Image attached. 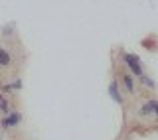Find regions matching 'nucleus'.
Masks as SVG:
<instances>
[{"mask_svg":"<svg viewBox=\"0 0 158 140\" xmlns=\"http://www.w3.org/2000/svg\"><path fill=\"white\" fill-rule=\"evenodd\" d=\"M22 89V79H14V81H10V83H4L2 85V93L4 95H8V93H16Z\"/></svg>","mask_w":158,"mask_h":140,"instance_id":"obj_7","label":"nucleus"},{"mask_svg":"<svg viewBox=\"0 0 158 140\" xmlns=\"http://www.w3.org/2000/svg\"><path fill=\"white\" fill-rule=\"evenodd\" d=\"M121 59H123V63L127 65L128 73H131L132 77H138V79H140L142 75H144V67H142V61H140V57H138L136 53L123 51V53H121Z\"/></svg>","mask_w":158,"mask_h":140,"instance_id":"obj_1","label":"nucleus"},{"mask_svg":"<svg viewBox=\"0 0 158 140\" xmlns=\"http://www.w3.org/2000/svg\"><path fill=\"white\" fill-rule=\"evenodd\" d=\"M140 83L142 85H144V87H148V89H156V83L154 81H152V79L150 77H148V75L144 73V75H142V77H140Z\"/></svg>","mask_w":158,"mask_h":140,"instance_id":"obj_9","label":"nucleus"},{"mask_svg":"<svg viewBox=\"0 0 158 140\" xmlns=\"http://www.w3.org/2000/svg\"><path fill=\"white\" fill-rule=\"evenodd\" d=\"M20 122H22V113L20 111H10L6 117H2L0 126H2L4 130H10V128H16Z\"/></svg>","mask_w":158,"mask_h":140,"instance_id":"obj_2","label":"nucleus"},{"mask_svg":"<svg viewBox=\"0 0 158 140\" xmlns=\"http://www.w3.org/2000/svg\"><path fill=\"white\" fill-rule=\"evenodd\" d=\"M109 97H111L117 105H125V99H123V95H121V87H118L117 79H113V81L109 83Z\"/></svg>","mask_w":158,"mask_h":140,"instance_id":"obj_5","label":"nucleus"},{"mask_svg":"<svg viewBox=\"0 0 158 140\" xmlns=\"http://www.w3.org/2000/svg\"><path fill=\"white\" fill-rule=\"evenodd\" d=\"M12 111L10 109V101H8V97L4 95L2 91H0V113H2V117H6V114Z\"/></svg>","mask_w":158,"mask_h":140,"instance_id":"obj_8","label":"nucleus"},{"mask_svg":"<svg viewBox=\"0 0 158 140\" xmlns=\"http://www.w3.org/2000/svg\"><path fill=\"white\" fill-rule=\"evenodd\" d=\"M121 83H123V89H125L127 93H131V95L136 93V77H132L128 71L121 73Z\"/></svg>","mask_w":158,"mask_h":140,"instance_id":"obj_4","label":"nucleus"},{"mask_svg":"<svg viewBox=\"0 0 158 140\" xmlns=\"http://www.w3.org/2000/svg\"><path fill=\"white\" fill-rule=\"evenodd\" d=\"M138 114L140 117H154L156 122H158V101L156 99H148L140 105V109H138Z\"/></svg>","mask_w":158,"mask_h":140,"instance_id":"obj_3","label":"nucleus"},{"mask_svg":"<svg viewBox=\"0 0 158 140\" xmlns=\"http://www.w3.org/2000/svg\"><path fill=\"white\" fill-rule=\"evenodd\" d=\"M10 65H12V53H10V49L0 47V67L8 69Z\"/></svg>","mask_w":158,"mask_h":140,"instance_id":"obj_6","label":"nucleus"}]
</instances>
